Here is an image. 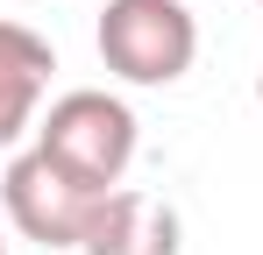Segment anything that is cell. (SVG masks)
Here are the masks:
<instances>
[{"label":"cell","mask_w":263,"mask_h":255,"mask_svg":"<svg viewBox=\"0 0 263 255\" xmlns=\"http://www.w3.org/2000/svg\"><path fill=\"white\" fill-rule=\"evenodd\" d=\"M100 199L107 192L79 184L64 163H50L43 149H22V156H7V170H0V206L14 220V234L36 241V248H79Z\"/></svg>","instance_id":"obj_3"},{"label":"cell","mask_w":263,"mask_h":255,"mask_svg":"<svg viewBox=\"0 0 263 255\" xmlns=\"http://www.w3.org/2000/svg\"><path fill=\"white\" fill-rule=\"evenodd\" d=\"M135 142H142V121H135L128 99L100 92V85H79V92H57L50 114L36 121V149L50 163H64L79 184L92 192H114L135 163Z\"/></svg>","instance_id":"obj_1"},{"label":"cell","mask_w":263,"mask_h":255,"mask_svg":"<svg viewBox=\"0 0 263 255\" xmlns=\"http://www.w3.org/2000/svg\"><path fill=\"white\" fill-rule=\"evenodd\" d=\"M178 248H185L178 206L157 192H135V184H114L92 206L86 241H79V255H178Z\"/></svg>","instance_id":"obj_4"},{"label":"cell","mask_w":263,"mask_h":255,"mask_svg":"<svg viewBox=\"0 0 263 255\" xmlns=\"http://www.w3.org/2000/svg\"><path fill=\"white\" fill-rule=\"evenodd\" d=\"M92 42L114 78L178 85L199 57V22H192V0H107Z\"/></svg>","instance_id":"obj_2"},{"label":"cell","mask_w":263,"mask_h":255,"mask_svg":"<svg viewBox=\"0 0 263 255\" xmlns=\"http://www.w3.org/2000/svg\"><path fill=\"white\" fill-rule=\"evenodd\" d=\"M0 255H7V241H0Z\"/></svg>","instance_id":"obj_7"},{"label":"cell","mask_w":263,"mask_h":255,"mask_svg":"<svg viewBox=\"0 0 263 255\" xmlns=\"http://www.w3.org/2000/svg\"><path fill=\"white\" fill-rule=\"evenodd\" d=\"M50 71H57V50L29 22H0V149H14L29 128L43 121Z\"/></svg>","instance_id":"obj_5"},{"label":"cell","mask_w":263,"mask_h":255,"mask_svg":"<svg viewBox=\"0 0 263 255\" xmlns=\"http://www.w3.org/2000/svg\"><path fill=\"white\" fill-rule=\"evenodd\" d=\"M256 107H263V71H256Z\"/></svg>","instance_id":"obj_6"},{"label":"cell","mask_w":263,"mask_h":255,"mask_svg":"<svg viewBox=\"0 0 263 255\" xmlns=\"http://www.w3.org/2000/svg\"><path fill=\"white\" fill-rule=\"evenodd\" d=\"M256 7H263V0H256Z\"/></svg>","instance_id":"obj_8"}]
</instances>
